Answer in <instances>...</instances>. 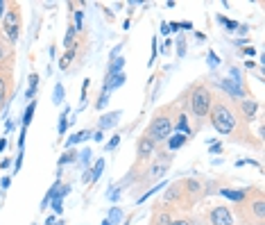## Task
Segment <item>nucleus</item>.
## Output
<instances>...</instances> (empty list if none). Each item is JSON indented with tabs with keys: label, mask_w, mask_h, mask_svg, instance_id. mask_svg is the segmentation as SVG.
Segmentation results:
<instances>
[{
	"label": "nucleus",
	"mask_w": 265,
	"mask_h": 225,
	"mask_svg": "<svg viewBox=\"0 0 265 225\" xmlns=\"http://www.w3.org/2000/svg\"><path fill=\"white\" fill-rule=\"evenodd\" d=\"M154 57H157V36H152V57H150V64L154 62Z\"/></svg>",
	"instance_id": "e433bc0d"
},
{
	"label": "nucleus",
	"mask_w": 265,
	"mask_h": 225,
	"mask_svg": "<svg viewBox=\"0 0 265 225\" xmlns=\"http://www.w3.org/2000/svg\"><path fill=\"white\" fill-rule=\"evenodd\" d=\"M123 69H125V57L116 55V57H111V64H109V69H107V75H116V73H123Z\"/></svg>",
	"instance_id": "dca6fc26"
},
{
	"label": "nucleus",
	"mask_w": 265,
	"mask_h": 225,
	"mask_svg": "<svg viewBox=\"0 0 265 225\" xmlns=\"http://www.w3.org/2000/svg\"><path fill=\"white\" fill-rule=\"evenodd\" d=\"M170 223H172V214H170V209H163V207L154 205V214H152L150 225H170Z\"/></svg>",
	"instance_id": "9b49d317"
},
{
	"label": "nucleus",
	"mask_w": 265,
	"mask_h": 225,
	"mask_svg": "<svg viewBox=\"0 0 265 225\" xmlns=\"http://www.w3.org/2000/svg\"><path fill=\"white\" fill-rule=\"evenodd\" d=\"M218 23L225 25V30H229V32H236V30H238V23H236V21H229L227 16H222V14H218Z\"/></svg>",
	"instance_id": "5701e85b"
},
{
	"label": "nucleus",
	"mask_w": 265,
	"mask_h": 225,
	"mask_svg": "<svg viewBox=\"0 0 265 225\" xmlns=\"http://www.w3.org/2000/svg\"><path fill=\"white\" fill-rule=\"evenodd\" d=\"M0 185H3V189H9V185H12V177H3V180H0Z\"/></svg>",
	"instance_id": "ea45409f"
},
{
	"label": "nucleus",
	"mask_w": 265,
	"mask_h": 225,
	"mask_svg": "<svg viewBox=\"0 0 265 225\" xmlns=\"http://www.w3.org/2000/svg\"><path fill=\"white\" fill-rule=\"evenodd\" d=\"M102 171H104V157H100L98 161H95V166L91 169V175H93V182L95 180H100V175H102Z\"/></svg>",
	"instance_id": "4be33fe9"
},
{
	"label": "nucleus",
	"mask_w": 265,
	"mask_h": 225,
	"mask_svg": "<svg viewBox=\"0 0 265 225\" xmlns=\"http://www.w3.org/2000/svg\"><path fill=\"white\" fill-rule=\"evenodd\" d=\"M66 128H68V109H63L61 116H59V134L61 137L66 134Z\"/></svg>",
	"instance_id": "a878e982"
},
{
	"label": "nucleus",
	"mask_w": 265,
	"mask_h": 225,
	"mask_svg": "<svg viewBox=\"0 0 265 225\" xmlns=\"http://www.w3.org/2000/svg\"><path fill=\"white\" fill-rule=\"evenodd\" d=\"M89 137H91V130H79V132H75L71 139L66 141V148H73L75 144H79V141H86Z\"/></svg>",
	"instance_id": "6ab92c4d"
},
{
	"label": "nucleus",
	"mask_w": 265,
	"mask_h": 225,
	"mask_svg": "<svg viewBox=\"0 0 265 225\" xmlns=\"http://www.w3.org/2000/svg\"><path fill=\"white\" fill-rule=\"evenodd\" d=\"M177 105L188 114V118H195V132L202 130V125L209 118L211 105H213V91L204 85V82H193L186 91L179 96Z\"/></svg>",
	"instance_id": "f03ea898"
},
{
	"label": "nucleus",
	"mask_w": 265,
	"mask_h": 225,
	"mask_svg": "<svg viewBox=\"0 0 265 225\" xmlns=\"http://www.w3.org/2000/svg\"><path fill=\"white\" fill-rule=\"evenodd\" d=\"M215 193H220V196L229 198V200H234V202H240V200H245V196L250 193V189H218Z\"/></svg>",
	"instance_id": "4468645a"
},
{
	"label": "nucleus",
	"mask_w": 265,
	"mask_h": 225,
	"mask_svg": "<svg viewBox=\"0 0 265 225\" xmlns=\"http://www.w3.org/2000/svg\"><path fill=\"white\" fill-rule=\"evenodd\" d=\"M125 73H116V75H104V85H102V91L104 93H111L114 89L123 87L125 85Z\"/></svg>",
	"instance_id": "9d476101"
},
{
	"label": "nucleus",
	"mask_w": 265,
	"mask_h": 225,
	"mask_svg": "<svg viewBox=\"0 0 265 225\" xmlns=\"http://www.w3.org/2000/svg\"><path fill=\"white\" fill-rule=\"evenodd\" d=\"M209 223L211 225H234V214L229 207L215 205L209 209Z\"/></svg>",
	"instance_id": "0eeeda50"
},
{
	"label": "nucleus",
	"mask_w": 265,
	"mask_h": 225,
	"mask_svg": "<svg viewBox=\"0 0 265 225\" xmlns=\"http://www.w3.org/2000/svg\"><path fill=\"white\" fill-rule=\"evenodd\" d=\"M102 225H111V223H109V221H107V218H104V221H102Z\"/></svg>",
	"instance_id": "de8ad7c7"
},
{
	"label": "nucleus",
	"mask_w": 265,
	"mask_h": 225,
	"mask_svg": "<svg viewBox=\"0 0 265 225\" xmlns=\"http://www.w3.org/2000/svg\"><path fill=\"white\" fill-rule=\"evenodd\" d=\"M236 105H238V112H240V116L245 118V123H252L254 118H256L258 100H254V98H242V100H236Z\"/></svg>",
	"instance_id": "1a4fd4ad"
},
{
	"label": "nucleus",
	"mask_w": 265,
	"mask_h": 225,
	"mask_svg": "<svg viewBox=\"0 0 265 225\" xmlns=\"http://www.w3.org/2000/svg\"><path fill=\"white\" fill-rule=\"evenodd\" d=\"M0 30L3 34L9 39V44H16L20 36V30H23V9H20V3H7V12H5L3 21H0Z\"/></svg>",
	"instance_id": "39448f33"
},
{
	"label": "nucleus",
	"mask_w": 265,
	"mask_h": 225,
	"mask_svg": "<svg viewBox=\"0 0 265 225\" xmlns=\"http://www.w3.org/2000/svg\"><path fill=\"white\" fill-rule=\"evenodd\" d=\"M170 225H193V223H190V218H172Z\"/></svg>",
	"instance_id": "72a5a7b5"
},
{
	"label": "nucleus",
	"mask_w": 265,
	"mask_h": 225,
	"mask_svg": "<svg viewBox=\"0 0 265 225\" xmlns=\"http://www.w3.org/2000/svg\"><path fill=\"white\" fill-rule=\"evenodd\" d=\"M75 32H79V34H84V12L82 9H75Z\"/></svg>",
	"instance_id": "412c9836"
},
{
	"label": "nucleus",
	"mask_w": 265,
	"mask_h": 225,
	"mask_svg": "<svg viewBox=\"0 0 265 225\" xmlns=\"http://www.w3.org/2000/svg\"><path fill=\"white\" fill-rule=\"evenodd\" d=\"M5 12H7V3H5V0H0V21H3Z\"/></svg>",
	"instance_id": "58836bf2"
},
{
	"label": "nucleus",
	"mask_w": 265,
	"mask_h": 225,
	"mask_svg": "<svg viewBox=\"0 0 265 225\" xmlns=\"http://www.w3.org/2000/svg\"><path fill=\"white\" fill-rule=\"evenodd\" d=\"M206 59H209V66H211V69H215V66L220 64V57L215 55L213 50H209V55H206Z\"/></svg>",
	"instance_id": "c85d7f7f"
},
{
	"label": "nucleus",
	"mask_w": 265,
	"mask_h": 225,
	"mask_svg": "<svg viewBox=\"0 0 265 225\" xmlns=\"http://www.w3.org/2000/svg\"><path fill=\"white\" fill-rule=\"evenodd\" d=\"M52 209H55L57 214H61V212H63V209H61V200H59V198H55V200H52Z\"/></svg>",
	"instance_id": "c9c22d12"
},
{
	"label": "nucleus",
	"mask_w": 265,
	"mask_h": 225,
	"mask_svg": "<svg viewBox=\"0 0 265 225\" xmlns=\"http://www.w3.org/2000/svg\"><path fill=\"white\" fill-rule=\"evenodd\" d=\"M163 187H166V182H161V185L152 187V189H150V191H145V193H143V196H141V198H139V200H136V202H139V205H141V202H145V200H147V198H150V196H154V193H157V191H161V189H163Z\"/></svg>",
	"instance_id": "b1692460"
},
{
	"label": "nucleus",
	"mask_w": 265,
	"mask_h": 225,
	"mask_svg": "<svg viewBox=\"0 0 265 225\" xmlns=\"http://www.w3.org/2000/svg\"><path fill=\"white\" fill-rule=\"evenodd\" d=\"M14 62H16V52H9L0 62V105H7L9 96L14 93Z\"/></svg>",
	"instance_id": "423d86ee"
},
{
	"label": "nucleus",
	"mask_w": 265,
	"mask_h": 225,
	"mask_svg": "<svg viewBox=\"0 0 265 225\" xmlns=\"http://www.w3.org/2000/svg\"><path fill=\"white\" fill-rule=\"evenodd\" d=\"M55 225H66V223H63V221H59V223H55Z\"/></svg>",
	"instance_id": "09e8293b"
},
{
	"label": "nucleus",
	"mask_w": 265,
	"mask_h": 225,
	"mask_svg": "<svg viewBox=\"0 0 265 225\" xmlns=\"http://www.w3.org/2000/svg\"><path fill=\"white\" fill-rule=\"evenodd\" d=\"M36 89H39V73L36 71H32L30 73V77H28V100H34L36 98Z\"/></svg>",
	"instance_id": "2eb2a0df"
},
{
	"label": "nucleus",
	"mask_w": 265,
	"mask_h": 225,
	"mask_svg": "<svg viewBox=\"0 0 265 225\" xmlns=\"http://www.w3.org/2000/svg\"><path fill=\"white\" fill-rule=\"evenodd\" d=\"M123 116L120 112H109V114H102L100 116V132H104V130H109V128H114L116 123H118V118Z\"/></svg>",
	"instance_id": "ddd939ff"
},
{
	"label": "nucleus",
	"mask_w": 265,
	"mask_h": 225,
	"mask_svg": "<svg viewBox=\"0 0 265 225\" xmlns=\"http://www.w3.org/2000/svg\"><path fill=\"white\" fill-rule=\"evenodd\" d=\"M240 205V214L242 218H250V225L252 221L256 225H263V218H265V200H263V193L258 191V187L250 189V193L245 196V200L238 202Z\"/></svg>",
	"instance_id": "20e7f679"
},
{
	"label": "nucleus",
	"mask_w": 265,
	"mask_h": 225,
	"mask_svg": "<svg viewBox=\"0 0 265 225\" xmlns=\"http://www.w3.org/2000/svg\"><path fill=\"white\" fill-rule=\"evenodd\" d=\"M20 164H23V150H20V153H18V157H16V166H14V173H18Z\"/></svg>",
	"instance_id": "f704fd0d"
},
{
	"label": "nucleus",
	"mask_w": 265,
	"mask_h": 225,
	"mask_svg": "<svg viewBox=\"0 0 265 225\" xmlns=\"http://www.w3.org/2000/svg\"><path fill=\"white\" fill-rule=\"evenodd\" d=\"M63 96H66V93H63V85H55V93H52V103H55V105H61V103H63Z\"/></svg>",
	"instance_id": "393cba45"
},
{
	"label": "nucleus",
	"mask_w": 265,
	"mask_h": 225,
	"mask_svg": "<svg viewBox=\"0 0 265 225\" xmlns=\"http://www.w3.org/2000/svg\"><path fill=\"white\" fill-rule=\"evenodd\" d=\"M77 161H82V164H89V161H91V150H82V153L77 155Z\"/></svg>",
	"instance_id": "7c9ffc66"
},
{
	"label": "nucleus",
	"mask_w": 265,
	"mask_h": 225,
	"mask_svg": "<svg viewBox=\"0 0 265 225\" xmlns=\"http://www.w3.org/2000/svg\"><path fill=\"white\" fill-rule=\"evenodd\" d=\"M82 182H84V185H91V182H93L91 169H86V171H84V175H82Z\"/></svg>",
	"instance_id": "473e14b6"
},
{
	"label": "nucleus",
	"mask_w": 265,
	"mask_h": 225,
	"mask_svg": "<svg viewBox=\"0 0 265 225\" xmlns=\"http://www.w3.org/2000/svg\"><path fill=\"white\" fill-rule=\"evenodd\" d=\"M107 100H109V93L100 91V96H98V103H95V107H98V109H102L104 105H107Z\"/></svg>",
	"instance_id": "c756f323"
},
{
	"label": "nucleus",
	"mask_w": 265,
	"mask_h": 225,
	"mask_svg": "<svg viewBox=\"0 0 265 225\" xmlns=\"http://www.w3.org/2000/svg\"><path fill=\"white\" fill-rule=\"evenodd\" d=\"M120 139H123V137H120V134H116V137H111V139H109V144L104 146V150H114L116 146L120 144Z\"/></svg>",
	"instance_id": "2f4dec72"
},
{
	"label": "nucleus",
	"mask_w": 265,
	"mask_h": 225,
	"mask_svg": "<svg viewBox=\"0 0 265 225\" xmlns=\"http://www.w3.org/2000/svg\"><path fill=\"white\" fill-rule=\"evenodd\" d=\"M77 150L75 148H66V153H63L61 157H59V169H61V166H66V164H75V161H77Z\"/></svg>",
	"instance_id": "a211bd4d"
},
{
	"label": "nucleus",
	"mask_w": 265,
	"mask_h": 225,
	"mask_svg": "<svg viewBox=\"0 0 265 225\" xmlns=\"http://www.w3.org/2000/svg\"><path fill=\"white\" fill-rule=\"evenodd\" d=\"M154 153H157V144L147 137L145 132H143L139 137V141H136V159H139V161H147Z\"/></svg>",
	"instance_id": "6e6552de"
},
{
	"label": "nucleus",
	"mask_w": 265,
	"mask_h": 225,
	"mask_svg": "<svg viewBox=\"0 0 265 225\" xmlns=\"http://www.w3.org/2000/svg\"><path fill=\"white\" fill-rule=\"evenodd\" d=\"M211 153L220 155V153H222V146H220V144H213V146H211Z\"/></svg>",
	"instance_id": "a19ab883"
},
{
	"label": "nucleus",
	"mask_w": 265,
	"mask_h": 225,
	"mask_svg": "<svg viewBox=\"0 0 265 225\" xmlns=\"http://www.w3.org/2000/svg\"><path fill=\"white\" fill-rule=\"evenodd\" d=\"M254 52H256V48H254V46H245V48H242V55H247V57H252Z\"/></svg>",
	"instance_id": "4c0bfd02"
},
{
	"label": "nucleus",
	"mask_w": 265,
	"mask_h": 225,
	"mask_svg": "<svg viewBox=\"0 0 265 225\" xmlns=\"http://www.w3.org/2000/svg\"><path fill=\"white\" fill-rule=\"evenodd\" d=\"M93 139H95V141H102V139H104V132H100V130H98V132L93 134Z\"/></svg>",
	"instance_id": "79ce46f5"
},
{
	"label": "nucleus",
	"mask_w": 265,
	"mask_h": 225,
	"mask_svg": "<svg viewBox=\"0 0 265 225\" xmlns=\"http://www.w3.org/2000/svg\"><path fill=\"white\" fill-rule=\"evenodd\" d=\"M120 218H123V209H120V207H114V209H111V216L107 218V221L114 225V223H118Z\"/></svg>",
	"instance_id": "bb28decb"
},
{
	"label": "nucleus",
	"mask_w": 265,
	"mask_h": 225,
	"mask_svg": "<svg viewBox=\"0 0 265 225\" xmlns=\"http://www.w3.org/2000/svg\"><path fill=\"white\" fill-rule=\"evenodd\" d=\"M209 123L213 125V130L222 137H229L238 141L242 146H250L254 150H261L263 144L261 139H256L250 130V123H245V118L238 112L236 100H231L225 93H213V105L209 112Z\"/></svg>",
	"instance_id": "f257e3e1"
},
{
	"label": "nucleus",
	"mask_w": 265,
	"mask_h": 225,
	"mask_svg": "<svg viewBox=\"0 0 265 225\" xmlns=\"http://www.w3.org/2000/svg\"><path fill=\"white\" fill-rule=\"evenodd\" d=\"M48 225H55V216H48V221H46Z\"/></svg>",
	"instance_id": "49530a36"
},
{
	"label": "nucleus",
	"mask_w": 265,
	"mask_h": 225,
	"mask_svg": "<svg viewBox=\"0 0 265 225\" xmlns=\"http://www.w3.org/2000/svg\"><path fill=\"white\" fill-rule=\"evenodd\" d=\"M172 121H174V103L163 105V107H159L157 112L152 114L145 134L154 141V144H161V141H166L172 134Z\"/></svg>",
	"instance_id": "7ed1b4c3"
},
{
	"label": "nucleus",
	"mask_w": 265,
	"mask_h": 225,
	"mask_svg": "<svg viewBox=\"0 0 265 225\" xmlns=\"http://www.w3.org/2000/svg\"><path fill=\"white\" fill-rule=\"evenodd\" d=\"M254 66H256V62H252V59H247V62H245V69H247V71L254 69Z\"/></svg>",
	"instance_id": "37998d69"
},
{
	"label": "nucleus",
	"mask_w": 265,
	"mask_h": 225,
	"mask_svg": "<svg viewBox=\"0 0 265 225\" xmlns=\"http://www.w3.org/2000/svg\"><path fill=\"white\" fill-rule=\"evenodd\" d=\"M102 12H104V14H107V18H109V21H114V14H111V12H109V7H104V9H102Z\"/></svg>",
	"instance_id": "a18cd8bd"
},
{
	"label": "nucleus",
	"mask_w": 265,
	"mask_h": 225,
	"mask_svg": "<svg viewBox=\"0 0 265 225\" xmlns=\"http://www.w3.org/2000/svg\"><path fill=\"white\" fill-rule=\"evenodd\" d=\"M9 46H12V44H9V39L3 34V30H0V62H3L5 57L9 55V52H14L12 48H9Z\"/></svg>",
	"instance_id": "aec40b11"
},
{
	"label": "nucleus",
	"mask_w": 265,
	"mask_h": 225,
	"mask_svg": "<svg viewBox=\"0 0 265 225\" xmlns=\"http://www.w3.org/2000/svg\"><path fill=\"white\" fill-rule=\"evenodd\" d=\"M184 55H186V39L179 36L177 39V57H184Z\"/></svg>",
	"instance_id": "cd10ccee"
},
{
	"label": "nucleus",
	"mask_w": 265,
	"mask_h": 225,
	"mask_svg": "<svg viewBox=\"0 0 265 225\" xmlns=\"http://www.w3.org/2000/svg\"><path fill=\"white\" fill-rule=\"evenodd\" d=\"M190 28H193V23H190V21H184V23H182V30H190Z\"/></svg>",
	"instance_id": "c03bdc74"
},
{
	"label": "nucleus",
	"mask_w": 265,
	"mask_h": 225,
	"mask_svg": "<svg viewBox=\"0 0 265 225\" xmlns=\"http://www.w3.org/2000/svg\"><path fill=\"white\" fill-rule=\"evenodd\" d=\"M34 109H36V98H34V100H30V103H28V107H25L23 121H20V125H23V130H28V128H30L32 118H34Z\"/></svg>",
	"instance_id": "f3484780"
},
{
	"label": "nucleus",
	"mask_w": 265,
	"mask_h": 225,
	"mask_svg": "<svg viewBox=\"0 0 265 225\" xmlns=\"http://www.w3.org/2000/svg\"><path fill=\"white\" fill-rule=\"evenodd\" d=\"M186 141H188V137H186V134H179V132L170 134V137L166 139V144H168V153H172V150H179V148H184V146H186Z\"/></svg>",
	"instance_id": "f8f14e48"
}]
</instances>
